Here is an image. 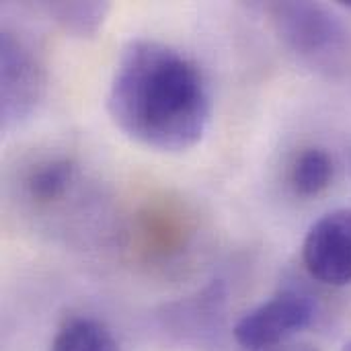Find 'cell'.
Segmentation results:
<instances>
[{
	"label": "cell",
	"instance_id": "cell-1",
	"mask_svg": "<svg viewBox=\"0 0 351 351\" xmlns=\"http://www.w3.org/2000/svg\"><path fill=\"white\" fill-rule=\"evenodd\" d=\"M107 111L138 144L158 152H187L212 119L208 82L187 56L156 39H134L115 64Z\"/></svg>",
	"mask_w": 351,
	"mask_h": 351
},
{
	"label": "cell",
	"instance_id": "cell-2",
	"mask_svg": "<svg viewBox=\"0 0 351 351\" xmlns=\"http://www.w3.org/2000/svg\"><path fill=\"white\" fill-rule=\"evenodd\" d=\"M267 14L276 35L304 60L327 62L348 47V27L325 4L306 0L271 2Z\"/></svg>",
	"mask_w": 351,
	"mask_h": 351
},
{
	"label": "cell",
	"instance_id": "cell-3",
	"mask_svg": "<svg viewBox=\"0 0 351 351\" xmlns=\"http://www.w3.org/2000/svg\"><path fill=\"white\" fill-rule=\"evenodd\" d=\"M47 86L45 68L35 49L16 33H0V117L10 130L29 119Z\"/></svg>",
	"mask_w": 351,
	"mask_h": 351
},
{
	"label": "cell",
	"instance_id": "cell-4",
	"mask_svg": "<svg viewBox=\"0 0 351 351\" xmlns=\"http://www.w3.org/2000/svg\"><path fill=\"white\" fill-rule=\"evenodd\" d=\"M317 319V302L302 290H282L249 311L232 329L237 343L247 351H263L292 341Z\"/></svg>",
	"mask_w": 351,
	"mask_h": 351
},
{
	"label": "cell",
	"instance_id": "cell-5",
	"mask_svg": "<svg viewBox=\"0 0 351 351\" xmlns=\"http://www.w3.org/2000/svg\"><path fill=\"white\" fill-rule=\"evenodd\" d=\"M302 263L317 282L343 288L351 284V208L319 218L302 243Z\"/></svg>",
	"mask_w": 351,
	"mask_h": 351
},
{
	"label": "cell",
	"instance_id": "cell-6",
	"mask_svg": "<svg viewBox=\"0 0 351 351\" xmlns=\"http://www.w3.org/2000/svg\"><path fill=\"white\" fill-rule=\"evenodd\" d=\"M224 286L220 282L212 284L193 300L179 304L175 313H171L175 331L197 343H212L224 323Z\"/></svg>",
	"mask_w": 351,
	"mask_h": 351
},
{
	"label": "cell",
	"instance_id": "cell-7",
	"mask_svg": "<svg viewBox=\"0 0 351 351\" xmlns=\"http://www.w3.org/2000/svg\"><path fill=\"white\" fill-rule=\"evenodd\" d=\"M49 351H121V348L103 323L90 317H76L60 327Z\"/></svg>",
	"mask_w": 351,
	"mask_h": 351
},
{
	"label": "cell",
	"instance_id": "cell-8",
	"mask_svg": "<svg viewBox=\"0 0 351 351\" xmlns=\"http://www.w3.org/2000/svg\"><path fill=\"white\" fill-rule=\"evenodd\" d=\"M335 177V160L325 148L302 150L290 171V183L302 197H317L327 191Z\"/></svg>",
	"mask_w": 351,
	"mask_h": 351
},
{
	"label": "cell",
	"instance_id": "cell-9",
	"mask_svg": "<svg viewBox=\"0 0 351 351\" xmlns=\"http://www.w3.org/2000/svg\"><path fill=\"white\" fill-rule=\"evenodd\" d=\"M109 2H47V14L74 37H93L109 14Z\"/></svg>",
	"mask_w": 351,
	"mask_h": 351
},
{
	"label": "cell",
	"instance_id": "cell-10",
	"mask_svg": "<svg viewBox=\"0 0 351 351\" xmlns=\"http://www.w3.org/2000/svg\"><path fill=\"white\" fill-rule=\"evenodd\" d=\"M76 167L68 158H51L37 165L27 177V191L37 202H56L72 185Z\"/></svg>",
	"mask_w": 351,
	"mask_h": 351
},
{
	"label": "cell",
	"instance_id": "cell-11",
	"mask_svg": "<svg viewBox=\"0 0 351 351\" xmlns=\"http://www.w3.org/2000/svg\"><path fill=\"white\" fill-rule=\"evenodd\" d=\"M263 351H319L317 346L313 343H302V341H288L284 346H278V348H271V350Z\"/></svg>",
	"mask_w": 351,
	"mask_h": 351
},
{
	"label": "cell",
	"instance_id": "cell-12",
	"mask_svg": "<svg viewBox=\"0 0 351 351\" xmlns=\"http://www.w3.org/2000/svg\"><path fill=\"white\" fill-rule=\"evenodd\" d=\"M339 6H343V8L351 10V0H339Z\"/></svg>",
	"mask_w": 351,
	"mask_h": 351
},
{
	"label": "cell",
	"instance_id": "cell-13",
	"mask_svg": "<svg viewBox=\"0 0 351 351\" xmlns=\"http://www.w3.org/2000/svg\"><path fill=\"white\" fill-rule=\"evenodd\" d=\"M343 351H351V341L346 346V348H343Z\"/></svg>",
	"mask_w": 351,
	"mask_h": 351
}]
</instances>
